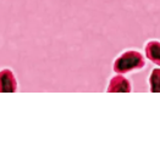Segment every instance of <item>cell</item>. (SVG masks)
<instances>
[{"mask_svg":"<svg viewBox=\"0 0 160 145\" xmlns=\"http://www.w3.org/2000/svg\"><path fill=\"white\" fill-rule=\"evenodd\" d=\"M149 88L152 93H160V68H154L149 76Z\"/></svg>","mask_w":160,"mask_h":145,"instance_id":"cell-5","label":"cell"},{"mask_svg":"<svg viewBox=\"0 0 160 145\" xmlns=\"http://www.w3.org/2000/svg\"><path fill=\"white\" fill-rule=\"evenodd\" d=\"M108 93H131L132 85L130 80L123 77L121 73H116L114 77L110 78V82L107 88Z\"/></svg>","mask_w":160,"mask_h":145,"instance_id":"cell-2","label":"cell"},{"mask_svg":"<svg viewBox=\"0 0 160 145\" xmlns=\"http://www.w3.org/2000/svg\"><path fill=\"white\" fill-rule=\"evenodd\" d=\"M18 88L16 77L10 68H4L0 71V92L15 93Z\"/></svg>","mask_w":160,"mask_h":145,"instance_id":"cell-3","label":"cell"},{"mask_svg":"<svg viewBox=\"0 0 160 145\" xmlns=\"http://www.w3.org/2000/svg\"><path fill=\"white\" fill-rule=\"evenodd\" d=\"M146 56L153 64L160 66V41L149 40L146 45Z\"/></svg>","mask_w":160,"mask_h":145,"instance_id":"cell-4","label":"cell"},{"mask_svg":"<svg viewBox=\"0 0 160 145\" xmlns=\"http://www.w3.org/2000/svg\"><path fill=\"white\" fill-rule=\"evenodd\" d=\"M144 66H146V60L142 54L136 50H127L115 59L112 70L115 73L126 75L133 71L142 70Z\"/></svg>","mask_w":160,"mask_h":145,"instance_id":"cell-1","label":"cell"}]
</instances>
